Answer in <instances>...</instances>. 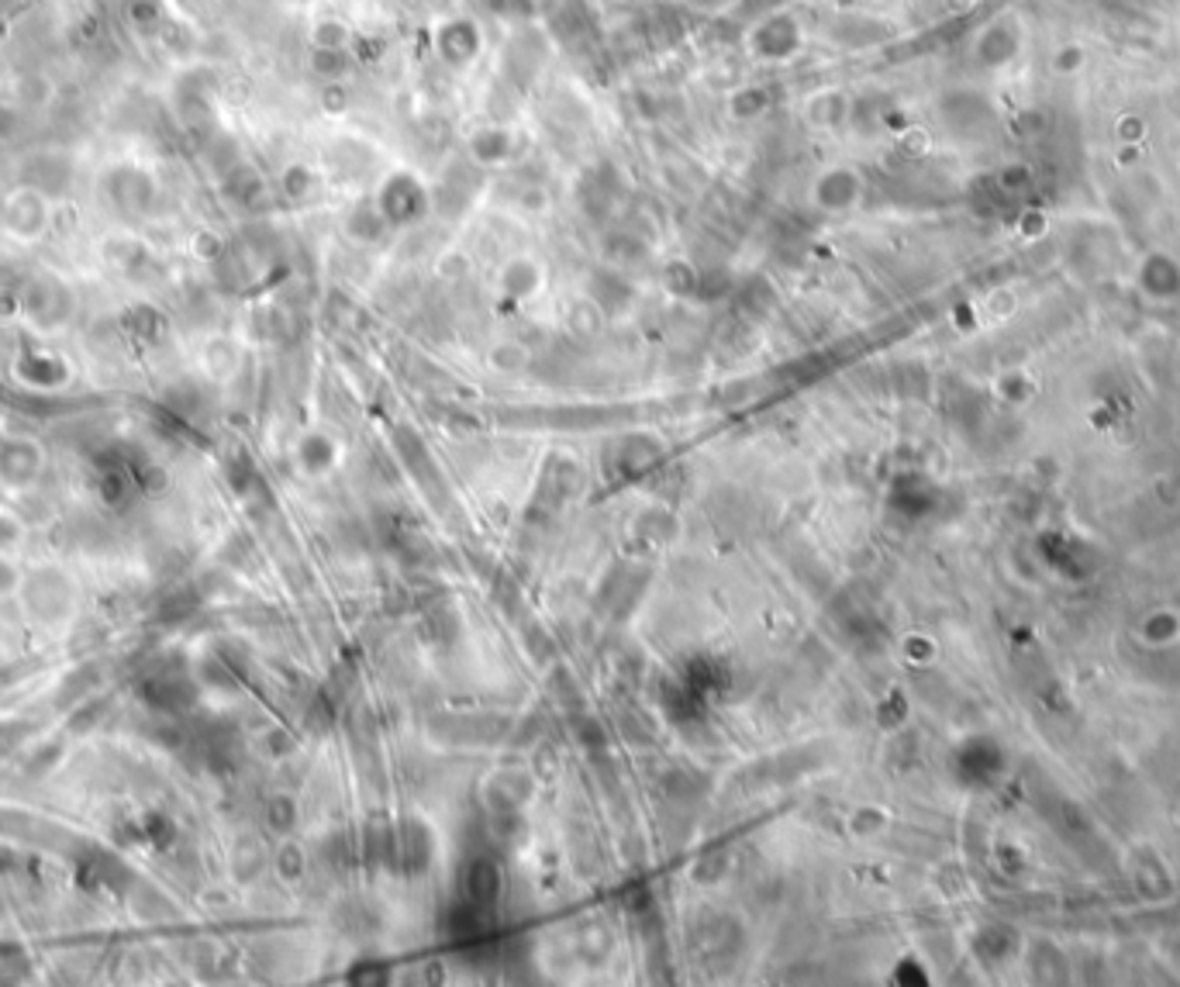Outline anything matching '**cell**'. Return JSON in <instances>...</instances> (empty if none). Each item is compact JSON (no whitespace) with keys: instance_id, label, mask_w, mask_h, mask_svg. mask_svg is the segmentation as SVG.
<instances>
[{"instance_id":"cell-1","label":"cell","mask_w":1180,"mask_h":987,"mask_svg":"<svg viewBox=\"0 0 1180 987\" xmlns=\"http://www.w3.org/2000/svg\"><path fill=\"white\" fill-rule=\"evenodd\" d=\"M104 187H108V197L118 211L124 215H135V211H145L153 200V180L145 170H135V167H118L108 180H104Z\"/></svg>"},{"instance_id":"cell-2","label":"cell","mask_w":1180,"mask_h":987,"mask_svg":"<svg viewBox=\"0 0 1180 987\" xmlns=\"http://www.w3.org/2000/svg\"><path fill=\"white\" fill-rule=\"evenodd\" d=\"M14 132V114L8 108H0V138H8Z\"/></svg>"}]
</instances>
